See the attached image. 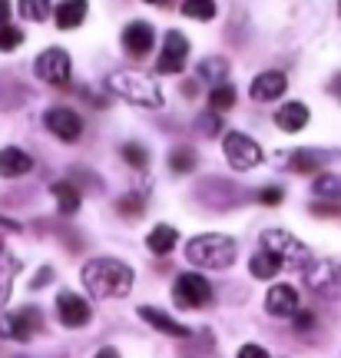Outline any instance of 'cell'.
<instances>
[{"instance_id":"1","label":"cell","mask_w":341,"mask_h":358,"mask_svg":"<svg viewBox=\"0 0 341 358\" xmlns=\"http://www.w3.org/2000/svg\"><path fill=\"white\" fill-rule=\"evenodd\" d=\"M80 279L93 299H126L133 292V268L110 256L89 259L80 272Z\"/></svg>"},{"instance_id":"2","label":"cell","mask_w":341,"mask_h":358,"mask_svg":"<svg viewBox=\"0 0 341 358\" xmlns=\"http://www.w3.org/2000/svg\"><path fill=\"white\" fill-rule=\"evenodd\" d=\"M106 87L113 90L119 100L133 103V106H143V110H159L163 106V90L152 77L146 73H136V70H116L106 77Z\"/></svg>"},{"instance_id":"3","label":"cell","mask_w":341,"mask_h":358,"mask_svg":"<svg viewBox=\"0 0 341 358\" xmlns=\"http://www.w3.org/2000/svg\"><path fill=\"white\" fill-rule=\"evenodd\" d=\"M186 259L199 268H228L235 262V243L222 232H203L186 243Z\"/></svg>"},{"instance_id":"4","label":"cell","mask_w":341,"mask_h":358,"mask_svg":"<svg viewBox=\"0 0 341 358\" xmlns=\"http://www.w3.org/2000/svg\"><path fill=\"white\" fill-rule=\"evenodd\" d=\"M262 249H268V252H272L285 268H305L308 262H312V249L285 229L262 232Z\"/></svg>"},{"instance_id":"5","label":"cell","mask_w":341,"mask_h":358,"mask_svg":"<svg viewBox=\"0 0 341 358\" xmlns=\"http://www.w3.org/2000/svg\"><path fill=\"white\" fill-rule=\"evenodd\" d=\"M305 282L308 289L325 299H341V262L335 259H312L305 266Z\"/></svg>"},{"instance_id":"6","label":"cell","mask_w":341,"mask_h":358,"mask_svg":"<svg viewBox=\"0 0 341 358\" xmlns=\"http://www.w3.org/2000/svg\"><path fill=\"white\" fill-rule=\"evenodd\" d=\"M222 153H226L228 166L245 173V169H255L262 163V146L252 140V136H245V133H226L222 136Z\"/></svg>"},{"instance_id":"7","label":"cell","mask_w":341,"mask_h":358,"mask_svg":"<svg viewBox=\"0 0 341 358\" xmlns=\"http://www.w3.org/2000/svg\"><path fill=\"white\" fill-rule=\"evenodd\" d=\"M173 299L176 306L182 308H199L212 302V285L205 275H196V272H182L176 282H173Z\"/></svg>"},{"instance_id":"8","label":"cell","mask_w":341,"mask_h":358,"mask_svg":"<svg viewBox=\"0 0 341 358\" xmlns=\"http://www.w3.org/2000/svg\"><path fill=\"white\" fill-rule=\"evenodd\" d=\"M37 329H43V315L34 306L20 308L13 315H0V338H13V342H30Z\"/></svg>"},{"instance_id":"9","label":"cell","mask_w":341,"mask_h":358,"mask_svg":"<svg viewBox=\"0 0 341 358\" xmlns=\"http://www.w3.org/2000/svg\"><path fill=\"white\" fill-rule=\"evenodd\" d=\"M34 70H37V77L47 80L50 87H66V83H70V57H66V50H60V47H50V50L40 53Z\"/></svg>"},{"instance_id":"10","label":"cell","mask_w":341,"mask_h":358,"mask_svg":"<svg viewBox=\"0 0 341 358\" xmlns=\"http://www.w3.org/2000/svg\"><path fill=\"white\" fill-rule=\"evenodd\" d=\"M43 123H47V129H50L57 140H64V143H76L80 133H83V120H80L70 106H53V110H47Z\"/></svg>"},{"instance_id":"11","label":"cell","mask_w":341,"mask_h":358,"mask_svg":"<svg viewBox=\"0 0 341 358\" xmlns=\"http://www.w3.org/2000/svg\"><path fill=\"white\" fill-rule=\"evenodd\" d=\"M186 57H189V40L182 37L179 30H169L163 40V53L156 60V70L159 73H179L186 66Z\"/></svg>"},{"instance_id":"12","label":"cell","mask_w":341,"mask_h":358,"mask_svg":"<svg viewBox=\"0 0 341 358\" xmlns=\"http://www.w3.org/2000/svg\"><path fill=\"white\" fill-rule=\"evenodd\" d=\"M57 319L64 322L66 329H83V325L93 319V312H89V302L83 295L60 292L57 295Z\"/></svg>"},{"instance_id":"13","label":"cell","mask_w":341,"mask_h":358,"mask_svg":"<svg viewBox=\"0 0 341 358\" xmlns=\"http://www.w3.org/2000/svg\"><path fill=\"white\" fill-rule=\"evenodd\" d=\"M302 308L298 302V292H295V285H272L266 292V312L268 315H275V319H291L295 312Z\"/></svg>"},{"instance_id":"14","label":"cell","mask_w":341,"mask_h":358,"mask_svg":"<svg viewBox=\"0 0 341 358\" xmlns=\"http://www.w3.org/2000/svg\"><path fill=\"white\" fill-rule=\"evenodd\" d=\"M285 87H289V80H285V73H278V70H268V73H259V77L252 80V100L255 103H272L278 100L282 93H285Z\"/></svg>"},{"instance_id":"15","label":"cell","mask_w":341,"mask_h":358,"mask_svg":"<svg viewBox=\"0 0 341 358\" xmlns=\"http://www.w3.org/2000/svg\"><path fill=\"white\" fill-rule=\"evenodd\" d=\"M152 40H156V34H152V27L146 24V20H133V24L123 30V47H126L133 57H146V53L152 50Z\"/></svg>"},{"instance_id":"16","label":"cell","mask_w":341,"mask_h":358,"mask_svg":"<svg viewBox=\"0 0 341 358\" xmlns=\"http://www.w3.org/2000/svg\"><path fill=\"white\" fill-rule=\"evenodd\" d=\"M136 312H139V319H143V322H150L152 329H159V332L173 335V338H186V335H189V329H186V325H182V322L169 319V315H166L163 308H152V306H139Z\"/></svg>"},{"instance_id":"17","label":"cell","mask_w":341,"mask_h":358,"mask_svg":"<svg viewBox=\"0 0 341 358\" xmlns=\"http://www.w3.org/2000/svg\"><path fill=\"white\" fill-rule=\"evenodd\" d=\"M30 169H34V159H30V153L17 150V146H7V150H0V176H3V179L27 176Z\"/></svg>"},{"instance_id":"18","label":"cell","mask_w":341,"mask_h":358,"mask_svg":"<svg viewBox=\"0 0 341 358\" xmlns=\"http://www.w3.org/2000/svg\"><path fill=\"white\" fill-rule=\"evenodd\" d=\"M87 10H89L87 0H64V3L53 10V20H57L60 30H76V27L87 20Z\"/></svg>"},{"instance_id":"19","label":"cell","mask_w":341,"mask_h":358,"mask_svg":"<svg viewBox=\"0 0 341 358\" xmlns=\"http://www.w3.org/2000/svg\"><path fill=\"white\" fill-rule=\"evenodd\" d=\"M305 123H308V106L298 100L285 103L275 113V127L285 129V133H298V129H305Z\"/></svg>"},{"instance_id":"20","label":"cell","mask_w":341,"mask_h":358,"mask_svg":"<svg viewBox=\"0 0 341 358\" xmlns=\"http://www.w3.org/2000/svg\"><path fill=\"white\" fill-rule=\"evenodd\" d=\"M179 243V232L173 226H152V232L146 236V245H150V252L156 256H169Z\"/></svg>"},{"instance_id":"21","label":"cell","mask_w":341,"mask_h":358,"mask_svg":"<svg viewBox=\"0 0 341 358\" xmlns=\"http://www.w3.org/2000/svg\"><path fill=\"white\" fill-rule=\"evenodd\" d=\"M53 199H57V209L64 213V216H73L76 209H80V189H76V182H53Z\"/></svg>"},{"instance_id":"22","label":"cell","mask_w":341,"mask_h":358,"mask_svg":"<svg viewBox=\"0 0 341 358\" xmlns=\"http://www.w3.org/2000/svg\"><path fill=\"white\" fill-rule=\"evenodd\" d=\"M278 268H282V262H278L268 249H259V252L249 259V272H252L255 279H272V275H278Z\"/></svg>"},{"instance_id":"23","label":"cell","mask_w":341,"mask_h":358,"mask_svg":"<svg viewBox=\"0 0 341 358\" xmlns=\"http://www.w3.org/2000/svg\"><path fill=\"white\" fill-rule=\"evenodd\" d=\"M321 163H325V156L315 150H295L289 156V169H295V173H315V169H321Z\"/></svg>"},{"instance_id":"24","label":"cell","mask_w":341,"mask_h":358,"mask_svg":"<svg viewBox=\"0 0 341 358\" xmlns=\"http://www.w3.org/2000/svg\"><path fill=\"white\" fill-rule=\"evenodd\" d=\"M315 196L328 199V203H341V176L338 173H321L315 179Z\"/></svg>"},{"instance_id":"25","label":"cell","mask_w":341,"mask_h":358,"mask_svg":"<svg viewBox=\"0 0 341 358\" xmlns=\"http://www.w3.org/2000/svg\"><path fill=\"white\" fill-rule=\"evenodd\" d=\"M228 77V64L222 60V57H209V60H203L199 64V80H205V83H226Z\"/></svg>"},{"instance_id":"26","label":"cell","mask_w":341,"mask_h":358,"mask_svg":"<svg viewBox=\"0 0 341 358\" xmlns=\"http://www.w3.org/2000/svg\"><path fill=\"white\" fill-rule=\"evenodd\" d=\"M209 106H212L215 113L232 110V106H235V90L228 87V83H215V87L209 90Z\"/></svg>"},{"instance_id":"27","label":"cell","mask_w":341,"mask_h":358,"mask_svg":"<svg viewBox=\"0 0 341 358\" xmlns=\"http://www.w3.org/2000/svg\"><path fill=\"white\" fill-rule=\"evenodd\" d=\"M50 13H53V3H50V0H20V17H24V20L43 24Z\"/></svg>"},{"instance_id":"28","label":"cell","mask_w":341,"mask_h":358,"mask_svg":"<svg viewBox=\"0 0 341 358\" xmlns=\"http://www.w3.org/2000/svg\"><path fill=\"white\" fill-rule=\"evenodd\" d=\"M196 163H199V159H196V150H192V146H176V150L169 153V169H173V173H192Z\"/></svg>"},{"instance_id":"29","label":"cell","mask_w":341,"mask_h":358,"mask_svg":"<svg viewBox=\"0 0 341 358\" xmlns=\"http://www.w3.org/2000/svg\"><path fill=\"white\" fill-rule=\"evenodd\" d=\"M182 13H186L189 20H212L215 0H182Z\"/></svg>"},{"instance_id":"30","label":"cell","mask_w":341,"mask_h":358,"mask_svg":"<svg viewBox=\"0 0 341 358\" xmlns=\"http://www.w3.org/2000/svg\"><path fill=\"white\" fill-rule=\"evenodd\" d=\"M13 272H17V262L7 259L0 252V306L10 299V289H13Z\"/></svg>"},{"instance_id":"31","label":"cell","mask_w":341,"mask_h":358,"mask_svg":"<svg viewBox=\"0 0 341 358\" xmlns=\"http://www.w3.org/2000/svg\"><path fill=\"white\" fill-rule=\"evenodd\" d=\"M20 43H24V34H20V27L0 24V50L10 53V50H17Z\"/></svg>"},{"instance_id":"32","label":"cell","mask_w":341,"mask_h":358,"mask_svg":"<svg viewBox=\"0 0 341 358\" xmlns=\"http://www.w3.org/2000/svg\"><path fill=\"white\" fill-rule=\"evenodd\" d=\"M123 159H126L133 169H146V163H150V153H146L139 143H126V146H123Z\"/></svg>"},{"instance_id":"33","label":"cell","mask_w":341,"mask_h":358,"mask_svg":"<svg viewBox=\"0 0 341 358\" xmlns=\"http://www.w3.org/2000/svg\"><path fill=\"white\" fill-rule=\"evenodd\" d=\"M291 322H295L298 332H308V329H315V312H312V308H298V312L291 315Z\"/></svg>"},{"instance_id":"34","label":"cell","mask_w":341,"mask_h":358,"mask_svg":"<svg viewBox=\"0 0 341 358\" xmlns=\"http://www.w3.org/2000/svg\"><path fill=\"white\" fill-rule=\"evenodd\" d=\"M282 196H285V192H282V186H266V189L259 192V203H262V206H278V203H282Z\"/></svg>"},{"instance_id":"35","label":"cell","mask_w":341,"mask_h":358,"mask_svg":"<svg viewBox=\"0 0 341 358\" xmlns=\"http://www.w3.org/2000/svg\"><path fill=\"white\" fill-rule=\"evenodd\" d=\"M196 127L203 129L205 136H215V133H219V116H215V110L209 116H199V123H196Z\"/></svg>"},{"instance_id":"36","label":"cell","mask_w":341,"mask_h":358,"mask_svg":"<svg viewBox=\"0 0 341 358\" xmlns=\"http://www.w3.org/2000/svg\"><path fill=\"white\" fill-rule=\"evenodd\" d=\"M235 358H272V355H268V352H266L262 345H242V348H239V355H235Z\"/></svg>"},{"instance_id":"37","label":"cell","mask_w":341,"mask_h":358,"mask_svg":"<svg viewBox=\"0 0 341 358\" xmlns=\"http://www.w3.org/2000/svg\"><path fill=\"white\" fill-rule=\"evenodd\" d=\"M116 209H119V213H123V216H139V209H143V203H139V199H119V206H116Z\"/></svg>"},{"instance_id":"38","label":"cell","mask_w":341,"mask_h":358,"mask_svg":"<svg viewBox=\"0 0 341 358\" xmlns=\"http://www.w3.org/2000/svg\"><path fill=\"white\" fill-rule=\"evenodd\" d=\"M50 279H53V268H50V266H43V268L37 272V279H30V289H40V285H47Z\"/></svg>"},{"instance_id":"39","label":"cell","mask_w":341,"mask_h":358,"mask_svg":"<svg viewBox=\"0 0 341 358\" xmlns=\"http://www.w3.org/2000/svg\"><path fill=\"white\" fill-rule=\"evenodd\" d=\"M315 213H318V216H341V203H331V206L318 203V206H315Z\"/></svg>"},{"instance_id":"40","label":"cell","mask_w":341,"mask_h":358,"mask_svg":"<svg viewBox=\"0 0 341 358\" xmlns=\"http://www.w3.org/2000/svg\"><path fill=\"white\" fill-rule=\"evenodd\" d=\"M0 24H10V0H0Z\"/></svg>"},{"instance_id":"41","label":"cell","mask_w":341,"mask_h":358,"mask_svg":"<svg viewBox=\"0 0 341 358\" xmlns=\"http://www.w3.org/2000/svg\"><path fill=\"white\" fill-rule=\"evenodd\" d=\"M17 229H20L17 222H10V219H3V216H0V232H17Z\"/></svg>"},{"instance_id":"42","label":"cell","mask_w":341,"mask_h":358,"mask_svg":"<svg viewBox=\"0 0 341 358\" xmlns=\"http://www.w3.org/2000/svg\"><path fill=\"white\" fill-rule=\"evenodd\" d=\"M93 358H119V352H116V348H110V345H106V348H100V352H96V355H93Z\"/></svg>"},{"instance_id":"43","label":"cell","mask_w":341,"mask_h":358,"mask_svg":"<svg viewBox=\"0 0 341 358\" xmlns=\"http://www.w3.org/2000/svg\"><path fill=\"white\" fill-rule=\"evenodd\" d=\"M331 93H335V96H338V100H341V73H338V77H335V80H331Z\"/></svg>"},{"instance_id":"44","label":"cell","mask_w":341,"mask_h":358,"mask_svg":"<svg viewBox=\"0 0 341 358\" xmlns=\"http://www.w3.org/2000/svg\"><path fill=\"white\" fill-rule=\"evenodd\" d=\"M146 3H156V7H166L169 0H146Z\"/></svg>"},{"instance_id":"45","label":"cell","mask_w":341,"mask_h":358,"mask_svg":"<svg viewBox=\"0 0 341 358\" xmlns=\"http://www.w3.org/2000/svg\"><path fill=\"white\" fill-rule=\"evenodd\" d=\"M338 10H341V3H338Z\"/></svg>"}]
</instances>
